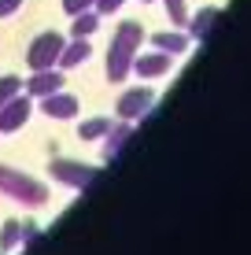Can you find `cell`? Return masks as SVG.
Instances as JSON below:
<instances>
[{
	"label": "cell",
	"instance_id": "6da1fadb",
	"mask_svg": "<svg viewBox=\"0 0 251 255\" xmlns=\"http://www.w3.org/2000/svg\"><path fill=\"white\" fill-rule=\"evenodd\" d=\"M137 41H141V26H137V22H126L122 30H118L115 45H111V70H107L111 78H122V70H126V63H129V56H133Z\"/></svg>",
	"mask_w": 251,
	"mask_h": 255
},
{
	"label": "cell",
	"instance_id": "7a4b0ae2",
	"mask_svg": "<svg viewBox=\"0 0 251 255\" xmlns=\"http://www.w3.org/2000/svg\"><path fill=\"white\" fill-rule=\"evenodd\" d=\"M56 52H59V37H56V33H45V37L33 45L30 63H33V67H48L52 59H56Z\"/></svg>",
	"mask_w": 251,
	"mask_h": 255
},
{
	"label": "cell",
	"instance_id": "3957f363",
	"mask_svg": "<svg viewBox=\"0 0 251 255\" xmlns=\"http://www.w3.org/2000/svg\"><path fill=\"white\" fill-rule=\"evenodd\" d=\"M137 67H141L144 74H159V70H167V59H163V56H148V59H141Z\"/></svg>",
	"mask_w": 251,
	"mask_h": 255
},
{
	"label": "cell",
	"instance_id": "277c9868",
	"mask_svg": "<svg viewBox=\"0 0 251 255\" xmlns=\"http://www.w3.org/2000/svg\"><path fill=\"white\" fill-rule=\"evenodd\" d=\"M155 41H159V48H167V52H181L185 48V37H174V33H170V37L163 33V37H155Z\"/></svg>",
	"mask_w": 251,
	"mask_h": 255
},
{
	"label": "cell",
	"instance_id": "5b68a950",
	"mask_svg": "<svg viewBox=\"0 0 251 255\" xmlns=\"http://www.w3.org/2000/svg\"><path fill=\"white\" fill-rule=\"evenodd\" d=\"M92 26H96V19H92V15H82L78 11V22H74V33H89Z\"/></svg>",
	"mask_w": 251,
	"mask_h": 255
},
{
	"label": "cell",
	"instance_id": "8992f818",
	"mask_svg": "<svg viewBox=\"0 0 251 255\" xmlns=\"http://www.w3.org/2000/svg\"><path fill=\"white\" fill-rule=\"evenodd\" d=\"M167 4H170V19H174V22L185 19V0H167Z\"/></svg>",
	"mask_w": 251,
	"mask_h": 255
},
{
	"label": "cell",
	"instance_id": "52a82bcc",
	"mask_svg": "<svg viewBox=\"0 0 251 255\" xmlns=\"http://www.w3.org/2000/svg\"><path fill=\"white\" fill-rule=\"evenodd\" d=\"M211 19H214V11H211V7H207V11L200 15V19H196V26H192V30H196V33H203L207 26H211Z\"/></svg>",
	"mask_w": 251,
	"mask_h": 255
},
{
	"label": "cell",
	"instance_id": "ba28073f",
	"mask_svg": "<svg viewBox=\"0 0 251 255\" xmlns=\"http://www.w3.org/2000/svg\"><path fill=\"white\" fill-rule=\"evenodd\" d=\"M85 7H89V0H67V11H71V15L85 11Z\"/></svg>",
	"mask_w": 251,
	"mask_h": 255
},
{
	"label": "cell",
	"instance_id": "9c48e42d",
	"mask_svg": "<svg viewBox=\"0 0 251 255\" xmlns=\"http://www.w3.org/2000/svg\"><path fill=\"white\" fill-rule=\"evenodd\" d=\"M15 4H22V0H0V15H7V11H15Z\"/></svg>",
	"mask_w": 251,
	"mask_h": 255
},
{
	"label": "cell",
	"instance_id": "30bf717a",
	"mask_svg": "<svg viewBox=\"0 0 251 255\" xmlns=\"http://www.w3.org/2000/svg\"><path fill=\"white\" fill-rule=\"evenodd\" d=\"M118 4H122V0H100V11H115Z\"/></svg>",
	"mask_w": 251,
	"mask_h": 255
}]
</instances>
